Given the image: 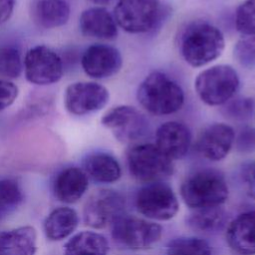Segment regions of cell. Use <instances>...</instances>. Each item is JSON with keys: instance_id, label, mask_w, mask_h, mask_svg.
Wrapping results in <instances>:
<instances>
[{"instance_id": "obj_1", "label": "cell", "mask_w": 255, "mask_h": 255, "mask_svg": "<svg viewBox=\"0 0 255 255\" xmlns=\"http://www.w3.org/2000/svg\"><path fill=\"white\" fill-rule=\"evenodd\" d=\"M178 44L179 52L184 61L197 68L211 63L222 54L225 39L216 26L198 20L183 28Z\"/></svg>"}, {"instance_id": "obj_2", "label": "cell", "mask_w": 255, "mask_h": 255, "mask_svg": "<svg viewBox=\"0 0 255 255\" xmlns=\"http://www.w3.org/2000/svg\"><path fill=\"white\" fill-rule=\"evenodd\" d=\"M139 105L154 116H167L178 112L184 103L181 87L162 72L148 74L136 91Z\"/></svg>"}, {"instance_id": "obj_3", "label": "cell", "mask_w": 255, "mask_h": 255, "mask_svg": "<svg viewBox=\"0 0 255 255\" xmlns=\"http://www.w3.org/2000/svg\"><path fill=\"white\" fill-rule=\"evenodd\" d=\"M224 175L214 168H200L189 173L180 185V196L191 209L221 206L228 198Z\"/></svg>"}, {"instance_id": "obj_4", "label": "cell", "mask_w": 255, "mask_h": 255, "mask_svg": "<svg viewBox=\"0 0 255 255\" xmlns=\"http://www.w3.org/2000/svg\"><path fill=\"white\" fill-rule=\"evenodd\" d=\"M126 157L130 175L142 183L163 181L173 173L172 160L154 143H133L127 150Z\"/></svg>"}, {"instance_id": "obj_5", "label": "cell", "mask_w": 255, "mask_h": 255, "mask_svg": "<svg viewBox=\"0 0 255 255\" xmlns=\"http://www.w3.org/2000/svg\"><path fill=\"white\" fill-rule=\"evenodd\" d=\"M240 85L239 77L229 65H215L200 72L194 89L199 99L208 106H223L234 98Z\"/></svg>"}, {"instance_id": "obj_6", "label": "cell", "mask_w": 255, "mask_h": 255, "mask_svg": "<svg viewBox=\"0 0 255 255\" xmlns=\"http://www.w3.org/2000/svg\"><path fill=\"white\" fill-rule=\"evenodd\" d=\"M111 229L115 243L128 250L150 248L162 235V227L159 224L126 213L111 225Z\"/></svg>"}, {"instance_id": "obj_7", "label": "cell", "mask_w": 255, "mask_h": 255, "mask_svg": "<svg viewBox=\"0 0 255 255\" xmlns=\"http://www.w3.org/2000/svg\"><path fill=\"white\" fill-rule=\"evenodd\" d=\"M159 0H119L114 8V18L119 27L130 34L152 30L159 21Z\"/></svg>"}, {"instance_id": "obj_8", "label": "cell", "mask_w": 255, "mask_h": 255, "mask_svg": "<svg viewBox=\"0 0 255 255\" xmlns=\"http://www.w3.org/2000/svg\"><path fill=\"white\" fill-rule=\"evenodd\" d=\"M135 207L148 219L166 221L176 215L179 205L172 188L163 181H158L146 183L138 189Z\"/></svg>"}, {"instance_id": "obj_9", "label": "cell", "mask_w": 255, "mask_h": 255, "mask_svg": "<svg viewBox=\"0 0 255 255\" xmlns=\"http://www.w3.org/2000/svg\"><path fill=\"white\" fill-rule=\"evenodd\" d=\"M101 123L123 143H136L149 132V123L145 116L135 108L127 105L110 109L102 117Z\"/></svg>"}, {"instance_id": "obj_10", "label": "cell", "mask_w": 255, "mask_h": 255, "mask_svg": "<svg viewBox=\"0 0 255 255\" xmlns=\"http://www.w3.org/2000/svg\"><path fill=\"white\" fill-rule=\"evenodd\" d=\"M124 195L114 189H99L92 193L83 209L85 223L95 229L111 226L126 212Z\"/></svg>"}, {"instance_id": "obj_11", "label": "cell", "mask_w": 255, "mask_h": 255, "mask_svg": "<svg viewBox=\"0 0 255 255\" xmlns=\"http://www.w3.org/2000/svg\"><path fill=\"white\" fill-rule=\"evenodd\" d=\"M27 81L31 84L46 86L57 83L63 76V63L52 49L38 45L29 49L23 61Z\"/></svg>"}, {"instance_id": "obj_12", "label": "cell", "mask_w": 255, "mask_h": 255, "mask_svg": "<svg viewBox=\"0 0 255 255\" xmlns=\"http://www.w3.org/2000/svg\"><path fill=\"white\" fill-rule=\"evenodd\" d=\"M109 99L106 87L94 82H77L67 87L64 103L70 114L83 116L103 109Z\"/></svg>"}, {"instance_id": "obj_13", "label": "cell", "mask_w": 255, "mask_h": 255, "mask_svg": "<svg viewBox=\"0 0 255 255\" xmlns=\"http://www.w3.org/2000/svg\"><path fill=\"white\" fill-rule=\"evenodd\" d=\"M81 64L89 77L107 79L119 73L123 66V58L117 48L106 44H95L86 49Z\"/></svg>"}, {"instance_id": "obj_14", "label": "cell", "mask_w": 255, "mask_h": 255, "mask_svg": "<svg viewBox=\"0 0 255 255\" xmlns=\"http://www.w3.org/2000/svg\"><path fill=\"white\" fill-rule=\"evenodd\" d=\"M234 129L223 123H214L205 127L199 133L195 147L203 157L219 161L227 156L234 143Z\"/></svg>"}, {"instance_id": "obj_15", "label": "cell", "mask_w": 255, "mask_h": 255, "mask_svg": "<svg viewBox=\"0 0 255 255\" xmlns=\"http://www.w3.org/2000/svg\"><path fill=\"white\" fill-rule=\"evenodd\" d=\"M154 144L171 160L182 158L191 145L190 129L182 123L166 122L157 128Z\"/></svg>"}, {"instance_id": "obj_16", "label": "cell", "mask_w": 255, "mask_h": 255, "mask_svg": "<svg viewBox=\"0 0 255 255\" xmlns=\"http://www.w3.org/2000/svg\"><path fill=\"white\" fill-rule=\"evenodd\" d=\"M226 242L238 255H255V210L239 214L228 224Z\"/></svg>"}, {"instance_id": "obj_17", "label": "cell", "mask_w": 255, "mask_h": 255, "mask_svg": "<svg viewBox=\"0 0 255 255\" xmlns=\"http://www.w3.org/2000/svg\"><path fill=\"white\" fill-rule=\"evenodd\" d=\"M89 177L82 168L70 166L61 170L53 181V192L64 203L77 202L87 191Z\"/></svg>"}, {"instance_id": "obj_18", "label": "cell", "mask_w": 255, "mask_h": 255, "mask_svg": "<svg viewBox=\"0 0 255 255\" xmlns=\"http://www.w3.org/2000/svg\"><path fill=\"white\" fill-rule=\"evenodd\" d=\"M79 24L82 33L89 37L112 40L118 35V25L114 16L102 6L84 10Z\"/></svg>"}, {"instance_id": "obj_19", "label": "cell", "mask_w": 255, "mask_h": 255, "mask_svg": "<svg viewBox=\"0 0 255 255\" xmlns=\"http://www.w3.org/2000/svg\"><path fill=\"white\" fill-rule=\"evenodd\" d=\"M83 170L88 177L100 183L115 182L122 175L121 165L117 158L105 151L87 154L83 159Z\"/></svg>"}, {"instance_id": "obj_20", "label": "cell", "mask_w": 255, "mask_h": 255, "mask_svg": "<svg viewBox=\"0 0 255 255\" xmlns=\"http://www.w3.org/2000/svg\"><path fill=\"white\" fill-rule=\"evenodd\" d=\"M37 234L32 226L0 231V255H35Z\"/></svg>"}, {"instance_id": "obj_21", "label": "cell", "mask_w": 255, "mask_h": 255, "mask_svg": "<svg viewBox=\"0 0 255 255\" xmlns=\"http://www.w3.org/2000/svg\"><path fill=\"white\" fill-rule=\"evenodd\" d=\"M33 19L45 29L65 25L70 17V6L66 0H36L33 5Z\"/></svg>"}, {"instance_id": "obj_22", "label": "cell", "mask_w": 255, "mask_h": 255, "mask_svg": "<svg viewBox=\"0 0 255 255\" xmlns=\"http://www.w3.org/2000/svg\"><path fill=\"white\" fill-rule=\"evenodd\" d=\"M79 224V216L71 207L54 209L45 219L44 232L48 239L60 241L69 237Z\"/></svg>"}, {"instance_id": "obj_23", "label": "cell", "mask_w": 255, "mask_h": 255, "mask_svg": "<svg viewBox=\"0 0 255 255\" xmlns=\"http://www.w3.org/2000/svg\"><path fill=\"white\" fill-rule=\"evenodd\" d=\"M107 238L94 231H82L70 238L64 246V255H108Z\"/></svg>"}, {"instance_id": "obj_24", "label": "cell", "mask_w": 255, "mask_h": 255, "mask_svg": "<svg viewBox=\"0 0 255 255\" xmlns=\"http://www.w3.org/2000/svg\"><path fill=\"white\" fill-rule=\"evenodd\" d=\"M226 214L221 206L192 209L186 218V223L192 230L200 233H214L225 224Z\"/></svg>"}, {"instance_id": "obj_25", "label": "cell", "mask_w": 255, "mask_h": 255, "mask_svg": "<svg viewBox=\"0 0 255 255\" xmlns=\"http://www.w3.org/2000/svg\"><path fill=\"white\" fill-rule=\"evenodd\" d=\"M164 255H212V250L201 238L178 237L168 243Z\"/></svg>"}, {"instance_id": "obj_26", "label": "cell", "mask_w": 255, "mask_h": 255, "mask_svg": "<svg viewBox=\"0 0 255 255\" xmlns=\"http://www.w3.org/2000/svg\"><path fill=\"white\" fill-rule=\"evenodd\" d=\"M22 200V189L15 180H0V217L14 211L20 205Z\"/></svg>"}, {"instance_id": "obj_27", "label": "cell", "mask_w": 255, "mask_h": 255, "mask_svg": "<svg viewBox=\"0 0 255 255\" xmlns=\"http://www.w3.org/2000/svg\"><path fill=\"white\" fill-rule=\"evenodd\" d=\"M23 70V62L19 50L13 46L0 47V77L18 78Z\"/></svg>"}, {"instance_id": "obj_28", "label": "cell", "mask_w": 255, "mask_h": 255, "mask_svg": "<svg viewBox=\"0 0 255 255\" xmlns=\"http://www.w3.org/2000/svg\"><path fill=\"white\" fill-rule=\"evenodd\" d=\"M255 102L249 97H237L232 98L223 105L221 113L224 117L233 120L243 122L249 120L254 112Z\"/></svg>"}, {"instance_id": "obj_29", "label": "cell", "mask_w": 255, "mask_h": 255, "mask_svg": "<svg viewBox=\"0 0 255 255\" xmlns=\"http://www.w3.org/2000/svg\"><path fill=\"white\" fill-rule=\"evenodd\" d=\"M235 27L245 36H255V0H244L237 7Z\"/></svg>"}, {"instance_id": "obj_30", "label": "cell", "mask_w": 255, "mask_h": 255, "mask_svg": "<svg viewBox=\"0 0 255 255\" xmlns=\"http://www.w3.org/2000/svg\"><path fill=\"white\" fill-rule=\"evenodd\" d=\"M233 56L241 66L255 68V36L240 39L233 48Z\"/></svg>"}, {"instance_id": "obj_31", "label": "cell", "mask_w": 255, "mask_h": 255, "mask_svg": "<svg viewBox=\"0 0 255 255\" xmlns=\"http://www.w3.org/2000/svg\"><path fill=\"white\" fill-rule=\"evenodd\" d=\"M237 151L241 153H251L255 151V128L243 127L235 133L234 143Z\"/></svg>"}, {"instance_id": "obj_32", "label": "cell", "mask_w": 255, "mask_h": 255, "mask_svg": "<svg viewBox=\"0 0 255 255\" xmlns=\"http://www.w3.org/2000/svg\"><path fill=\"white\" fill-rule=\"evenodd\" d=\"M18 87L11 81L0 79V112L10 107L18 97Z\"/></svg>"}, {"instance_id": "obj_33", "label": "cell", "mask_w": 255, "mask_h": 255, "mask_svg": "<svg viewBox=\"0 0 255 255\" xmlns=\"http://www.w3.org/2000/svg\"><path fill=\"white\" fill-rule=\"evenodd\" d=\"M244 186L249 196L255 198V161L245 166L242 174Z\"/></svg>"}, {"instance_id": "obj_34", "label": "cell", "mask_w": 255, "mask_h": 255, "mask_svg": "<svg viewBox=\"0 0 255 255\" xmlns=\"http://www.w3.org/2000/svg\"><path fill=\"white\" fill-rule=\"evenodd\" d=\"M14 0H0V25L7 22L13 14Z\"/></svg>"}, {"instance_id": "obj_35", "label": "cell", "mask_w": 255, "mask_h": 255, "mask_svg": "<svg viewBox=\"0 0 255 255\" xmlns=\"http://www.w3.org/2000/svg\"><path fill=\"white\" fill-rule=\"evenodd\" d=\"M91 2L95 3V4H100V5H103V4H107L109 2H111L112 0H90Z\"/></svg>"}]
</instances>
